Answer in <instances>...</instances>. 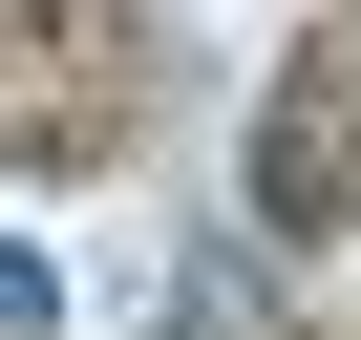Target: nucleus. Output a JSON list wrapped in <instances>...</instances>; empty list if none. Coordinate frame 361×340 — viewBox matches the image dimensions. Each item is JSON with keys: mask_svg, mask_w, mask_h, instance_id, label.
<instances>
[{"mask_svg": "<svg viewBox=\"0 0 361 340\" xmlns=\"http://www.w3.org/2000/svg\"><path fill=\"white\" fill-rule=\"evenodd\" d=\"M192 340H276V277L255 255H192Z\"/></svg>", "mask_w": 361, "mask_h": 340, "instance_id": "nucleus-2", "label": "nucleus"}, {"mask_svg": "<svg viewBox=\"0 0 361 340\" xmlns=\"http://www.w3.org/2000/svg\"><path fill=\"white\" fill-rule=\"evenodd\" d=\"M340 192H361L340 85H276V107H255V234H340Z\"/></svg>", "mask_w": 361, "mask_h": 340, "instance_id": "nucleus-1", "label": "nucleus"}]
</instances>
